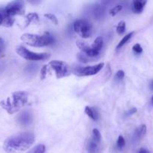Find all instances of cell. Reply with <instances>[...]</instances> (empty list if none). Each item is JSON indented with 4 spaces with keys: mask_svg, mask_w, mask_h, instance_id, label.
<instances>
[{
    "mask_svg": "<svg viewBox=\"0 0 153 153\" xmlns=\"http://www.w3.org/2000/svg\"><path fill=\"white\" fill-rule=\"evenodd\" d=\"M34 142V134L32 132H20L8 137L3 149L7 153H21L31 147Z\"/></svg>",
    "mask_w": 153,
    "mask_h": 153,
    "instance_id": "obj_1",
    "label": "cell"
},
{
    "mask_svg": "<svg viewBox=\"0 0 153 153\" xmlns=\"http://www.w3.org/2000/svg\"><path fill=\"white\" fill-rule=\"evenodd\" d=\"M28 94L26 91H17L6 100L0 102V106L10 114L19 111L28 102Z\"/></svg>",
    "mask_w": 153,
    "mask_h": 153,
    "instance_id": "obj_2",
    "label": "cell"
},
{
    "mask_svg": "<svg viewBox=\"0 0 153 153\" xmlns=\"http://www.w3.org/2000/svg\"><path fill=\"white\" fill-rule=\"evenodd\" d=\"M21 40L26 44L35 47L48 46L53 43V37L49 32H45L43 35L26 33L21 36Z\"/></svg>",
    "mask_w": 153,
    "mask_h": 153,
    "instance_id": "obj_3",
    "label": "cell"
},
{
    "mask_svg": "<svg viewBox=\"0 0 153 153\" xmlns=\"http://www.w3.org/2000/svg\"><path fill=\"white\" fill-rule=\"evenodd\" d=\"M16 53L22 57V58L28 61H44L50 58V55L48 53H35L32 51L28 50L26 48L22 46H19L16 49Z\"/></svg>",
    "mask_w": 153,
    "mask_h": 153,
    "instance_id": "obj_4",
    "label": "cell"
},
{
    "mask_svg": "<svg viewBox=\"0 0 153 153\" xmlns=\"http://www.w3.org/2000/svg\"><path fill=\"white\" fill-rule=\"evenodd\" d=\"M49 65L54 70L57 79L67 77L71 73L68 64L64 61H52L49 63Z\"/></svg>",
    "mask_w": 153,
    "mask_h": 153,
    "instance_id": "obj_5",
    "label": "cell"
},
{
    "mask_svg": "<svg viewBox=\"0 0 153 153\" xmlns=\"http://www.w3.org/2000/svg\"><path fill=\"white\" fill-rule=\"evenodd\" d=\"M3 13L14 17L16 15H23L25 13V4L22 1H13L8 4Z\"/></svg>",
    "mask_w": 153,
    "mask_h": 153,
    "instance_id": "obj_6",
    "label": "cell"
},
{
    "mask_svg": "<svg viewBox=\"0 0 153 153\" xmlns=\"http://www.w3.org/2000/svg\"><path fill=\"white\" fill-rule=\"evenodd\" d=\"M74 30L82 38H88L91 35V25L83 19H78L74 23Z\"/></svg>",
    "mask_w": 153,
    "mask_h": 153,
    "instance_id": "obj_7",
    "label": "cell"
},
{
    "mask_svg": "<svg viewBox=\"0 0 153 153\" xmlns=\"http://www.w3.org/2000/svg\"><path fill=\"white\" fill-rule=\"evenodd\" d=\"M104 65V63H100L97 65L90 66V67H78L77 68L74 69V74L77 76H94L102 70Z\"/></svg>",
    "mask_w": 153,
    "mask_h": 153,
    "instance_id": "obj_8",
    "label": "cell"
},
{
    "mask_svg": "<svg viewBox=\"0 0 153 153\" xmlns=\"http://www.w3.org/2000/svg\"><path fill=\"white\" fill-rule=\"evenodd\" d=\"M76 46H78V48L80 49L82 53L85 54L86 55H87V56L89 57V58H95V57H97L98 55H99L98 52H97L96 51H94V49H92L91 46H88V45H87L85 42L82 41V40H78L77 41H76Z\"/></svg>",
    "mask_w": 153,
    "mask_h": 153,
    "instance_id": "obj_9",
    "label": "cell"
},
{
    "mask_svg": "<svg viewBox=\"0 0 153 153\" xmlns=\"http://www.w3.org/2000/svg\"><path fill=\"white\" fill-rule=\"evenodd\" d=\"M32 119V114L28 111H23L20 115L19 116V118H18V120L20 123L22 125L26 126L30 124L31 123Z\"/></svg>",
    "mask_w": 153,
    "mask_h": 153,
    "instance_id": "obj_10",
    "label": "cell"
},
{
    "mask_svg": "<svg viewBox=\"0 0 153 153\" xmlns=\"http://www.w3.org/2000/svg\"><path fill=\"white\" fill-rule=\"evenodd\" d=\"M146 4L145 0H134L133 1V10L134 13H140L142 11L144 6Z\"/></svg>",
    "mask_w": 153,
    "mask_h": 153,
    "instance_id": "obj_11",
    "label": "cell"
},
{
    "mask_svg": "<svg viewBox=\"0 0 153 153\" xmlns=\"http://www.w3.org/2000/svg\"><path fill=\"white\" fill-rule=\"evenodd\" d=\"M99 143H96L95 141L90 139L87 143V151L88 153H99L100 149H99Z\"/></svg>",
    "mask_w": 153,
    "mask_h": 153,
    "instance_id": "obj_12",
    "label": "cell"
},
{
    "mask_svg": "<svg viewBox=\"0 0 153 153\" xmlns=\"http://www.w3.org/2000/svg\"><path fill=\"white\" fill-rule=\"evenodd\" d=\"M146 133V126L141 125L140 126L138 127L134 131V138L136 140H140L141 138L144 137V135Z\"/></svg>",
    "mask_w": 153,
    "mask_h": 153,
    "instance_id": "obj_13",
    "label": "cell"
},
{
    "mask_svg": "<svg viewBox=\"0 0 153 153\" xmlns=\"http://www.w3.org/2000/svg\"><path fill=\"white\" fill-rule=\"evenodd\" d=\"M39 17L37 13H30L26 15V27L28 26L31 22L34 23H38Z\"/></svg>",
    "mask_w": 153,
    "mask_h": 153,
    "instance_id": "obj_14",
    "label": "cell"
},
{
    "mask_svg": "<svg viewBox=\"0 0 153 153\" xmlns=\"http://www.w3.org/2000/svg\"><path fill=\"white\" fill-rule=\"evenodd\" d=\"M102 46H103V39H102V37H98L94 40V43L92 44L91 47L92 49H93L94 51H96V52L99 53Z\"/></svg>",
    "mask_w": 153,
    "mask_h": 153,
    "instance_id": "obj_15",
    "label": "cell"
},
{
    "mask_svg": "<svg viewBox=\"0 0 153 153\" xmlns=\"http://www.w3.org/2000/svg\"><path fill=\"white\" fill-rule=\"evenodd\" d=\"M2 17H3V22L2 25L5 27H10L13 25L14 22V18L11 17V16H7V15L2 13Z\"/></svg>",
    "mask_w": 153,
    "mask_h": 153,
    "instance_id": "obj_16",
    "label": "cell"
},
{
    "mask_svg": "<svg viewBox=\"0 0 153 153\" xmlns=\"http://www.w3.org/2000/svg\"><path fill=\"white\" fill-rule=\"evenodd\" d=\"M85 113L91 119L94 120H98V114L93 108H92L89 106H86L85 108Z\"/></svg>",
    "mask_w": 153,
    "mask_h": 153,
    "instance_id": "obj_17",
    "label": "cell"
},
{
    "mask_svg": "<svg viewBox=\"0 0 153 153\" xmlns=\"http://www.w3.org/2000/svg\"><path fill=\"white\" fill-rule=\"evenodd\" d=\"M134 31H131V32H130V33H129V34H128L127 35L124 36V37H123L121 41H120L119 43H118V44L117 45L116 49H121V48L122 47V46H124V45L125 44V43H127V42L129 40H130V37H131L132 35H133V34H134Z\"/></svg>",
    "mask_w": 153,
    "mask_h": 153,
    "instance_id": "obj_18",
    "label": "cell"
},
{
    "mask_svg": "<svg viewBox=\"0 0 153 153\" xmlns=\"http://www.w3.org/2000/svg\"><path fill=\"white\" fill-rule=\"evenodd\" d=\"M45 152V146L43 144L37 145L36 146L33 147L30 149L27 153H44Z\"/></svg>",
    "mask_w": 153,
    "mask_h": 153,
    "instance_id": "obj_19",
    "label": "cell"
},
{
    "mask_svg": "<svg viewBox=\"0 0 153 153\" xmlns=\"http://www.w3.org/2000/svg\"><path fill=\"white\" fill-rule=\"evenodd\" d=\"M125 31V22L124 21H120L116 28V32L118 34H123Z\"/></svg>",
    "mask_w": 153,
    "mask_h": 153,
    "instance_id": "obj_20",
    "label": "cell"
},
{
    "mask_svg": "<svg viewBox=\"0 0 153 153\" xmlns=\"http://www.w3.org/2000/svg\"><path fill=\"white\" fill-rule=\"evenodd\" d=\"M92 139L94 141H95L96 143H99L100 141V134L99 132L98 129L97 128H94L92 130Z\"/></svg>",
    "mask_w": 153,
    "mask_h": 153,
    "instance_id": "obj_21",
    "label": "cell"
},
{
    "mask_svg": "<svg viewBox=\"0 0 153 153\" xmlns=\"http://www.w3.org/2000/svg\"><path fill=\"white\" fill-rule=\"evenodd\" d=\"M116 145H117V148H118V149H122L124 147V146H125V140H124V137H123L122 135L118 136V140H117Z\"/></svg>",
    "mask_w": 153,
    "mask_h": 153,
    "instance_id": "obj_22",
    "label": "cell"
},
{
    "mask_svg": "<svg viewBox=\"0 0 153 153\" xmlns=\"http://www.w3.org/2000/svg\"><path fill=\"white\" fill-rule=\"evenodd\" d=\"M122 9V6L120 5V4H118V5H116V6H115L114 7H112V8H111L110 10L109 13L111 16H116V15L118 12L121 11Z\"/></svg>",
    "mask_w": 153,
    "mask_h": 153,
    "instance_id": "obj_23",
    "label": "cell"
},
{
    "mask_svg": "<svg viewBox=\"0 0 153 153\" xmlns=\"http://www.w3.org/2000/svg\"><path fill=\"white\" fill-rule=\"evenodd\" d=\"M44 16L47 18L48 19H50L54 25H58V19H57L56 16L54 14H52V13H45Z\"/></svg>",
    "mask_w": 153,
    "mask_h": 153,
    "instance_id": "obj_24",
    "label": "cell"
},
{
    "mask_svg": "<svg viewBox=\"0 0 153 153\" xmlns=\"http://www.w3.org/2000/svg\"><path fill=\"white\" fill-rule=\"evenodd\" d=\"M48 72V66L44 65L43 66V67L41 68V70H40V79L43 80L46 78V75H47Z\"/></svg>",
    "mask_w": 153,
    "mask_h": 153,
    "instance_id": "obj_25",
    "label": "cell"
},
{
    "mask_svg": "<svg viewBox=\"0 0 153 153\" xmlns=\"http://www.w3.org/2000/svg\"><path fill=\"white\" fill-rule=\"evenodd\" d=\"M133 51L135 52V53L140 54L142 53V48L141 47V46L139 44V43H136V44H135L134 46H133Z\"/></svg>",
    "mask_w": 153,
    "mask_h": 153,
    "instance_id": "obj_26",
    "label": "cell"
},
{
    "mask_svg": "<svg viewBox=\"0 0 153 153\" xmlns=\"http://www.w3.org/2000/svg\"><path fill=\"white\" fill-rule=\"evenodd\" d=\"M124 76V71H123V70H118V71L116 73L115 77L117 80L119 81V80H122V79H123Z\"/></svg>",
    "mask_w": 153,
    "mask_h": 153,
    "instance_id": "obj_27",
    "label": "cell"
},
{
    "mask_svg": "<svg viewBox=\"0 0 153 153\" xmlns=\"http://www.w3.org/2000/svg\"><path fill=\"white\" fill-rule=\"evenodd\" d=\"M4 43L2 38L0 37V55L4 52Z\"/></svg>",
    "mask_w": 153,
    "mask_h": 153,
    "instance_id": "obj_28",
    "label": "cell"
},
{
    "mask_svg": "<svg viewBox=\"0 0 153 153\" xmlns=\"http://www.w3.org/2000/svg\"><path fill=\"white\" fill-rule=\"evenodd\" d=\"M137 111V110H136V108H130V110L128 111V115H130V114H135L136 112Z\"/></svg>",
    "mask_w": 153,
    "mask_h": 153,
    "instance_id": "obj_29",
    "label": "cell"
},
{
    "mask_svg": "<svg viewBox=\"0 0 153 153\" xmlns=\"http://www.w3.org/2000/svg\"><path fill=\"white\" fill-rule=\"evenodd\" d=\"M138 153H149V152H148V151L147 150V149L142 148V149H140L139 152H138Z\"/></svg>",
    "mask_w": 153,
    "mask_h": 153,
    "instance_id": "obj_30",
    "label": "cell"
},
{
    "mask_svg": "<svg viewBox=\"0 0 153 153\" xmlns=\"http://www.w3.org/2000/svg\"><path fill=\"white\" fill-rule=\"evenodd\" d=\"M2 22H3V17H2V13H0V25L2 24Z\"/></svg>",
    "mask_w": 153,
    "mask_h": 153,
    "instance_id": "obj_31",
    "label": "cell"
},
{
    "mask_svg": "<svg viewBox=\"0 0 153 153\" xmlns=\"http://www.w3.org/2000/svg\"><path fill=\"white\" fill-rule=\"evenodd\" d=\"M150 88H151L152 90H153V80L152 81L151 83H150Z\"/></svg>",
    "mask_w": 153,
    "mask_h": 153,
    "instance_id": "obj_32",
    "label": "cell"
},
{
    "mask_svg": "<svg viewBox=\"0 0 153 153\" xmlns=\"http://www.w3.org/2000/svg\"><path fill=\"white\" fill-rule=\"evenodd\" d=\"M151 103H152V105H153V97H152V99H151Z\"/></svg>",
    "mask_w": 153,
    "mask_h": 153,
    "instance_id": "obj_33",
    "label": "cell"
}]
</instances>
